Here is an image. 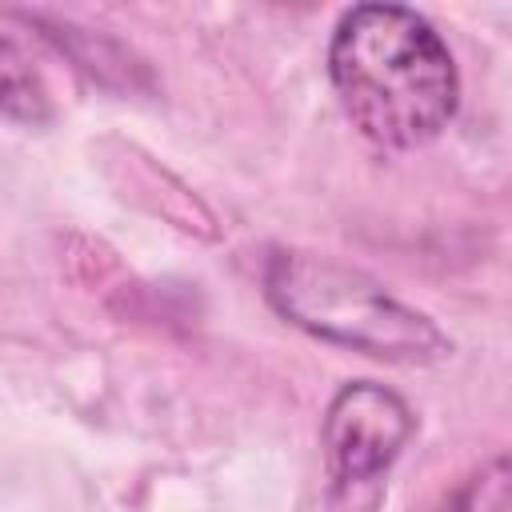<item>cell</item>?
I'll return each mask as SVG.
<instances>
[{
	"mask_svg": "<svg viewBox=\"0 0 512 512\" xmlns=\"http://www.w3.org/2000/svg\"><path fill=\"white\" fill-rule=\"evenodd\" d=\"M264 296L284 320L316 340L388 364H432L452 352V340L424 312L400 304L368 272L328 256L272 252L264 264Z\"/></svg>",
	"mask_w": 512,
	"mask_h": 512,
	"instance_id": "2",
	"label": "cell"
},
{
	"mask_svg": "<svg viewBox=\"0 0 512 512\" xmlns=\"http://www.w3.org/2000/svg\"><path fill=\"white\" fill-rule=\"evenodd\" d=\"M412 432H416V416L392 388L376 380L344 384L332 396L324 412V428H320L332 480L340 488L380 480Z\"/></svg>",
	"mask_w": 512,
	"mask_h": 512,
	"instance_id": "3",
	"label": "cell"
},
{
	"mask_svg": "<svg viewBox=\"0 0 512 512\" xmlns=\"http://www.w3.org/2000/svg\"><path fill=\"white\" fill-rule=\"evenodd\" d=\"M0 112L20 124L52 120V100H48L40 72L28 64V56L8 36H0Z\"/></svg>",
	"mask_w": 512,
	"mask_h": 512,
	"instance_id": "4",
	"label": "cell"
},
{
	"mask_svg": "<svg viewBox=\"0 0 512 512\" xmlns=\"http://www.w3.org/2000/svg\"><path fill=\"white\" fill-rule=\"evenodd\" d=\"M328 76L352 128L388 152L436 140L460 104V76L440 32L400 4H356L328 44Z\"/></svg>",
	"mask_w": 512,
	"mask_h": 512,
	"instance_id": "1",
	"label": "cell"
},
{
	"mask_svg": "<svg viewBox=\"0 0 512 512\" xmlns=\"http://www.w3.org/2000/svg\"><path fill=\"white\" fill-rule=\"evenodd\" d=\"M436 512H508V468L504 456H496L488 468H476L464 476Z\"/></svg>",
	"mask_w": 512,
	"mask_h": 512,
	"instance_id": "5",
	"label": "cell"
}]
</instances>
